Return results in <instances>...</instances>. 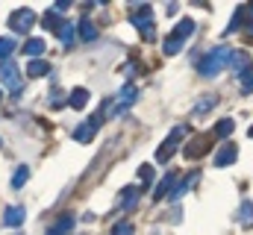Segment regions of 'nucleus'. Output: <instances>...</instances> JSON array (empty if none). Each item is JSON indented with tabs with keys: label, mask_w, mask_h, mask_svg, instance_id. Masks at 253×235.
<instances>
[{
	"label": "nucleus",
	"mask_w": 253,
	"mask_h": 235,
	"mask_svg": "<svg viewBox=\"0 0 253 235\" xmlns=\"http://www.w3.org/2000/svg\"><path fill=\"white\" fill-rule=\"evenodd\" d=\"M233 53H236V50H230V47H215V50H209L206 56L197 62V74L206 77V79L218 77V74L227 68V62H233Z\"/></svg>",
	"instance_id": "1"
},
{
	"label": "nucleus",
	"mask_w": 253,
	"mask_h": 235,
	"mask_svg": "<svg viewBox=\"0 0 253 235\" xmlns=\"http://www.w3.org/2000/svg\"><path fill=\"white\" fill-rule=\"evenodd\" d=\"M194 30H197V24H194L191 18L180 21V24H177V27L171 30V36L165 39V47H162V50H165L168 56H177V53L183 50V44H186V41H189L191 36H194Z\"/></svg>",
	"instance_id": "2"
},
{
	"label": "nucleus",
	"mask_w": 253,
	"mask_h": 235,
	"mask_svg": "<svg viewBox=\"0 0 253 235\" xmlns=\"http://www.w3.org/2000/svg\"><path fill=\"white\" fill-rule=\"evenodd\" d=\"M132 24H135V30L141 33V39L144 41H153L156 39V27H153V9L147 6V3H138L135 9H132V18H129Z\"/></svg>",
	"instance_id": "3"
},
{
	"label": "nucleus",
	"mask_w": 253,
	"mask_h": 235,
	"mask_svg": "<svg viewBox=\"0 0 253 235\" xmlns=\"http://www.w3.org/2000/svg\"><path fill=\"white\" fill-rule=\"evenodd\" d=\"M186 132H189L186 126H174V129H171V135L159 144V150H156V162H168V159L177 153V147H180V141L186 138Z\"/></svg>",
	"instance_id": "4"
},
{
	"label": "nucleus",
	"mask_w": 253,
	"mask_h": 235,
	"mask_svg": "<svg viewBox=\"0 0 253 235\" xmlns=\"http://www.w3.org/2000/svg\"><path fill=\"white\" fill-rule=\"evenodd\" d=\"M0 79H3V85L18 97L21 94V88H24V79H21V71H18V65L15 62H0Z\"/></svg>",
	"instance_id": "5"
},
{
	"label": "nucleus",
	"mask_w": 253,
	"mask_h": 235,
	"mask_svg": "<svg viewBox=\"0 0 253 235\" xmlns=\"http://www.w3.org/2000/svg\"><path fill=\"white\" fill-rule=\"evenodd\" d=\"M236 30H245L248 36H253V3H245V6L236 9L233 24L227 27V33H236Z\"/></svg>",
	"instance_id": "6"
},
{
	"label": "nucleus",
	"mask_w": 253,
	"mask_h": 235,
	"mask_svg": "<svg viewBox=\"0 0 253 235\" xmlns=\"http://www.w3.org/2000/svg\"><path fill=\"white\" fill-rule=\"evenodd\" d=\"M33 24H36V12L27 9V6H21V9H15V12L9 15V30H12V33H27Z\"/></svg>",
	"instance_id": "7"
},
{
	"label": "nucleus",
	"mask_w": 253,
	"mask_h": 235,
	"mask_svg": "<svg viewBox=\"0 0 253 235\" xmlns=\"http://www.w3.org/2000/svg\"><path fill=\"white\" fill-rule=\"evenodd\" d=\"M138 100V88L132 85V82H126L124 88L118 91V100H115V106H112V118H118V115H124L126 109L132 106Z\"/></svg>",
	"instance_id": "8"
},
{
	"label": "nucleus",
	"mask_w": 253,
	"mask_h": 235,
	"mask_svg": "<svg viewBox=\"0 0 253 235\" xmlns=\"http://www.w3.org/2000/svg\"><path fill=\"white\" fill-rule=\"evenodd\" d=\"M209 138H215V135L209 132V135H197L194 141H189V144H186V159H200V156L212 147V141H209Z\"/></svg>",
	"instance_id": "9"
},
{
	"label": "nucleus",
	"mask_w": 253,
	"mask_h": 235,
	"mask_svg": "<svg viewBox=\"0 0 253 235\" xmlns=\"http://www.w3.org/2000/svg\"><path fill=\"white\" fill-rule=\"evenodd\" d=\"M236 156H239V147L233 141H224V147L215 153V168H230L236 162Z\"/></svg>",
	"instance_id": "10"
},
{
	"label": "nucleus",
	"mask_w": 253,
	"mask_h": 235,
	"mask_svg": "<svg viewBox=\"0 0 253 235\" xmlns=\"http://www.w3.org/2000/svg\"><path fill=\"white\" fill-rule=\"evenodd\" d=\"M251 71H253L251 56H248L245 50H236V53H233V74H236L239 79H245V77H248Z\"/></svg>",
	"instance_id": "11"
},
{
	"label": "nucleus",
	"mask_w": 253,
	"mask_h": 235,
	"mask_svg": "<svg viewBox=\"0 0 253 235\" xmlns=\"http://www.w3.org/2000/svg\"><path fill=\"white\" fill-rule=\"evenodd\" d=\"M177 188V174L174 171H168V174L159 179V188L153 191V200H162V197H171V191Z\"/></svg>",
	"instance_id": "12"
},
{
	"label": "nucleus",
	"mask_w": 253,
	"mask_h": 235,
	"mask_svg": "<svg viewBox=\"0 0 253 235\" xmlns=\"http://www.w3.org/2000/svg\"><path fill=\"white\" fill-rule=\"evenodd\" d=\"M24 218H27V212H24L21 206H9V209H6V215H3V227L15 230V227H21V224H24Z\"/></svg>",
	"instance_id": "13"
},
{
	"label": "nucleus",
	"mask_w": 253,
	"mask_h": 235,
	"mask_svg": "<svg viewBox=\"0 0 253 235\" xmlns=\"http://www.w3.org/2000/svg\"><path fill=\"white\" fill-rule=\"evenodd\" d=\"M71 230H74V215H71V212H65L62 218L47 230V235H68Z\"/></svg>",
	"instance_id": "14"
},
{
	"label": "nucleus",
	"mask_w": 253,
	"mask_h": 235,
	"mask_svg": "<svg viewBox=\"0 0 253 235\" xmlns=\"http://www.w3.org/2000/svg\"><path fill=\"white\" fill-rule=\"evenodd\" d=\"M236 221H239V227L251 230V227H253V200H245V203L239 206V215H236Z\"/></svg>",
	"instance_id": "15"
},
{
	"label": "nucleus",
	"mask_w": 253,
	"mask_h": 235,
	"mask_svg": "<svg viewBox=\"0 0 253 235\" xmlns=\"http://www.w3.org/2000/svg\"><path fill=\"white\" fill-rule=\"evenodd\" d=\"M59 39H62L65 47H74V39H77V24L74 21H62V27H59V33H56Z\"/></svg>",
	"instance_id": "16"
},
{
	"label": "nucleus",
	"mask_w": 253,
	"mask_h": 235,
	"mask_svg": "<svg viewBox=\"0 0 253 235\" xmlns=\"http://www.w3.org/2000/svg\"><path fill=\"white\" fill-rule=\"evenodd\" d=\"M77 33H80L83 41H94V39H97V27H94V21H88V18H83V21L77 24Z\"/></svg>",
	"instance_id": "17"
},
{
	"label": "nucleus",
	"mask_w": 253,
	"mask_h": 235,
	"mask_svg": "<svg viewBox=\"0 0 253 235\" xmlns=\"http://www.w3.org/2000/svg\"><path fill=\"white\" fill-rule=\"evenodd\" d=\"M138 194H141V191H138L135 185H126L124 194H121V212H129V209L138 203Z\"/></svg>",
	"instance_id": "18"
},
{
	"label": "nucleus",
	"mask_w": 253,
	"mask_h": 235,
	"mask_svg": "<svg viewBox=\"0 0 253 235\" xmlns=\"http://www.w3.org/2000/svg\"><path fill=\"white\" fill-rule=\"evenodd\" d=\"M215 103H218V97H215V94H206V97H200V100L194 103V109H191V115H194V118L206 115V112H209V109H212Z\"/></svg>",
	"instance_id": "19"
},
{
	"label": "nucleus",
	"mask_w": 253,
	"mask_h": 235,
	"mask_svg": "<svg viewBox=\"0 0 253 235\" xmlns=\"http://www.w3.org/2000/svg\"><path fill=\"white\" fill-rule=\"evenodd\" d=\"M197 179H200V174H197V171H194V174H189V176H186V179H183V182H177V188H174V191H171V200H180V197H183V194H186V191H189L191 185H194V182H197Z\"/></svg>",
	"instance_id": "20"
},
{
	"label": "nucleus",
	"mask_w": 253,
	"mask_h": 235,
	"mask_svg": "<svg viewBox=\"0 0 253 235\" xmlns=\"http://www.w3.org/2000/svg\"><path fill=\"white\" fill-rule=\"evenodd\" d=\"M42 27H44V30H53V33H59V27H62V18H59V12H53V9H50V12H44V15H42Z\"/></svg>",
	"instance_id": "21"
},
{
	"label": "nucleus",
	"mask_w": 253,
	"mask_h": 235,
	"mask_svg": "<svg viewBox=\"0 0 253 235\" xmlns=\"http://www.w3.org/2000/svg\"><path fill=\"white\" fill-rule=\"evenodd\" d=\"M85 103H88V91H85V88H74L71 97H68V106H74V109H85Z\"/></svg>",
	"instance_id": "22"
},
{
	"label": "nucleus",
	"mask_w": 253,
	"mask_h": 235,
	"mask_svg": "<svg viewBox=\"0 0 253 235\" xmlns=\"http://www.w3.org/2000/svg\"><path fill=\"white\" fill-rule=\"evenodd\" d=\"M233 129H236V120H233V118H224V120H218V123H215L212 135H215V138H227Z\"/></svg>",
	"instance_id": "23"
},
{
	"label": "nucleus",
	"mask_w": 253,
	"mask_h": 235,
	"mask_svg": "<svg viewBox=\"0 0 253 235\" xmlns=\"http://www.w3.org/2000/svg\"><path fill=\"white\" fill-rule=\"evenodd\" d=\"M24 53L30 59H39L42 53H44V41L42 39H27V44H24Z\"/></svg>",
	"instance_id": "24"
},
{
	"label": "nucleus",
	"mask_w": 253,
	"mask_h": 235,
	"mask_svg": "<svg viewBox=\"0 0 253 235\" xmlns=\"http://www.w3.org/2000/svg\"><path fill=\"white\" fill-rule=\"evenodd\" d=\"M47 71H50V65H47V62H42V59L27 62V74H30V77H44Z\"/></svg>",
	"instance_id": "25"
},
{
	"label": "nucleus",
	"mask_w": 253,
	"mask_h": 235,
	"mask_svg": "<svg viewBox=\"0 0 253 235\" xmlns=\"http://www.w3.org/2000/svg\"><path fill=\"white\" fill-rule=\"evenodd\" d=\"M91 135H94V129H91L88 123H80V126L74 129V141H80V144H88Z\"/></svg>",
	"instance_id": "26"
},
{
	"label": "nucleus",
	"mask_w": 253,
	"mask_h": 235,
	"mask_svg": "<svg viewBox=\"0 0 253 235\" xmlns=\"http://www.w3.org/2000/svg\"><path fill=\"white\" fill-rule=\"evenodd\" d=\"M12 50H15V39H12V36H3V39H0V59L6 62V59L12 56Z\"/></svg>",
	"instance_id": "27"
},
{
	"label": "nucleus",
	"mask_w": 253,
	"mask_h": 235,
	"mask_svg": "<svg viewBox=\"0 0 253 235\" xmlns=\"http://www.w3.org/2000/svg\"><path fill=\"white\" fill-rule=\"evenodd\" d=\"M27 179H30V168H27V165H21V168L15 171V176H12V188H21Z\"/></svg>",
	"instance_id": "28"
},
{
	"label": "nucleus",
	"mask_w": 253,
	"mask_h": 235,
	"mask_svg": "<svg viewBox=\"0 0 253 235\" xmlns=\"http://www.w3.org/2000/svg\"><path fill=\"white\" fill-rule=\"evenodd\" d=\"M112 235H132V224H129V221L115 224V227H112Z\"/></svg>",
	"instance_id": "29"
},
{
	"label": "nucleus",
	"mask_w": 253,
	"mask_h": 235,
	"mask_svg": "<svg viewBox=\"0 0 253 235\" xmlns=\"http://www.w3.org/2000/svg\"><path fill=\"white\" fill-rule=\"evenodd\" d=\"M138 176L144 179V185H150V182H153V168H150V165H141V168H138Z\"/></svg>",
	"instance_id": "30"
},
{
	"label": "nucleus",
	"mask_w": 253,
	"mask_h": 235,
	"mask_svg": "<svg viewBox=\"0 0 253 235\" xmlns=\"http://www.w3.org/2000/svg\"><path fill=\"white\" fill-rule=\"evenodd\" d=\"M47 103H50V106H53V109H59V106H62L65 100H62V91H53V94H50V100H47Z\"/></svg>",
	"instance_id": "31"
},
{
	"label": "nucleus",
	"mask_w": 253,
	"mask_h": 235,
	"mask_svg": "<svg viewBox=\"0 0 253 235\" xmlns=\"http://www.w3.org/2000/svg\"><path fill=\"white\" fill-rule=\"evenodd\" d=\"M251 138H253V126H251Z\"/></svg>",
	"instance_id": "32"
},
{
	"label": "nucleus",
	"mask_w": 253,
	"mask_h": 235,
	"mask_svg": "<svg viewBox=\"0 0 253 235\" xmlns=\"http://www.w3.org/2000/svg\"><path fill=\"white\" fill-rule=\"evenodd\" d=\"M0 144H3V138H0Z\"/></svg>",
	"instance_id": "33"
},
{
	"label": "nucleus",
	"mask_w": 253,
	"mask_h": 235,
	"mask_svg": "<svg viewBox=\"0 0 253 235\" xmlns=\"http://www.w3.org/2000/svg\"><path fill=\"white\" fill-rule=\"evenodd\" d=\"M0 97H3V94H0Z\"/></svg>",
	"instance_id": "34"
}]
</instances>
